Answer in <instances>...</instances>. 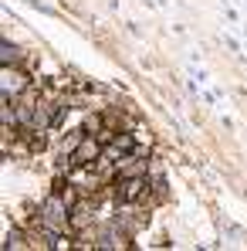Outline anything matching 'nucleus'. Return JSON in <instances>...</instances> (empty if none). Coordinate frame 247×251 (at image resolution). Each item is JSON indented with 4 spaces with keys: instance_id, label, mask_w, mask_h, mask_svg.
<instances>
[{
    "instance_id": "1",
    "label": "nucleus",
    "mask_w": 247,
    "mask_h": 251,
    "mask_svg": "<svg viewBox=\"0 0 247 251\" xmlns=\"http://www.w3.org/2000/svg\"><path fill=\"white\" fill-rule=\"evenodd\" d=\"M71 221V207L61 194H51L47 201L41 204V224L44 231H65V224Z\"/></svg>"
},
{
    "instance_id": "2",
    "label": "nucleus",
    "mask_w": 247,
    "mask_h": 251,
    "mask_svg": "<svg viewBox=\"0 0 247 251\" xmlns=\"http://www.w3.org/2000/svg\"><path fill=\"white\" fill-rule=\"evenodd\" d=\"M102 150H105V143H102L95 132H85V139L78 143V150L68 156V163H71V167H78V170L95 167V163L102 160Z\"/></svg>"
},
{
    "instance_id": "3",
    "label": "nucleus",
    "mask_w": 247,
    "mask_h": 251,
    "mask_svg": "<svg viewBox=\"0 0 247 251\" xmlns=\"http://www.w3.org/2000/svg\"><path fill=\"white\" fill-rule=\"evenodd\" d=\"M27 72H21L17 65H3L0 68V92L3 95H21L24 88H27Z\"/></svg>"
},
{
    "instance_id": "4",
    "label": "nucleus",
    "mask_w": 247,
    "mask_h": 251,
    "mask_svg": "<svg viewBox=\"0 0 247 251\" xmlns=\"http://www.w3.org/2000/svg\"><path fill=\"white\" fill-rule=\"evenodd\" d=\"M146 176H125V180H119L115 183V190H119V197H122L125 204H135V201H142L146 197Z\"/></svg>"
},
{
    "instance_id": "5",
    "label": "nucleus",
    "mask_w": 247,
    "mask_h": 251,
    "mask_svg": "<svg viewBox=\"0 0 247 251\" xmlns=\"http://www.w3.org/2000/svg\"><path fill=\"white\" fill-rule=\"evenodd\" d=\"M0 58H3V65H17V48L10 41H3V48H0Z\"/></svg>"
},
{
    "instance_id": "6",
    "label": "nucleus",
    "mask_w": 247,
    "mask_h": 251,
    "mask_svg": "<svg viewBox=\"0 0 247 251\" xmlns=\"http://www.w3.org/2000/svg\"><path fill=\"white\" fill-rule=\"evenodd\" d=\"M3 248H7V251H17V248H27V241H24V238H21V234L14 231V234H10V238L3 241Z\"/></svg>"
},
{
    "instance_id": "7",
    "label": "nucleus",
    "mask_w": 247,
    "mask_h": 251,
    "mask_svg": "<svg viewBox=\"0 0 247 251\" xmlns=\"http://www.w3.org/2000/svg\"><path fill=\"white\" fill-rule=\"evenodd\" d=\"M82 129H85V132H102L105 126H102V119H98V116H88V119L82 123Z\"/></svg>"
},
{
    "instance_id": "8",
    "label": "nucleus",
    "mask_w": 247,
    "mask_h": 251,
    "mask_svg": "<svg viewBox=\"0 0 247 251\" xmlns=\"http://www.w3.org/2000/svg\"><path fill=\"white\" fill-rule=\"evenodd\" d=\"M61 197L68 201V207H75V204H78V190H75L71 183H65V190H61Z\"/></svg>"
},
{
    "instance_id": "9",
    "label": "nucleus",
    "mask_w": 247,
    "mask_h": 251,
    "mask_svg": "<svg viewBox=\"0 0 247 251\" xmlns=\"http://www.w3.org/2000/svg\"><path fill=\"white\" fill-rule=\"evenodd\" d=\"M135 139H139V146H142V150H149V146H153V136H149V129H139V132H135Z\"/></svg>"
}]
</instances>
